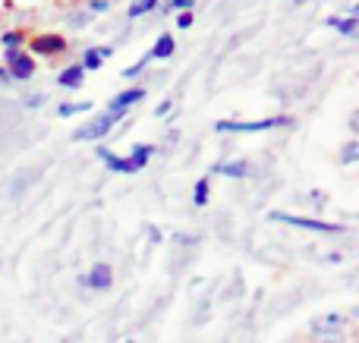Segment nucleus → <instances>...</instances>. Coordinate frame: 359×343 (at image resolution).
<instances>
[{"mask_svg": "<svg viewBox=\"0 0 359 343\" xmlns=\"http://www.w3.org/2000/svg\"><path fill=\"white\" fill-rule=\"evenodd\" d=\"M268 218H271L274 224H290V227H299V230L322 233V237H337V233H344L341 224H328V220H316V218H297V214H284V211H271Z\"/></svg>", "mask_w": 359, "mask_h": 343, "instance_id": "obj_1", "label": "nucleus"}, {"mask_svg": "<svg viewBox=\"0 0 359 343\" xmlns=\"http://www.w3.org/2000/svg\"><path fill=\"white\" fill-rule=\"evenodd\" d=\"M274 126H290V117L249 120V123H240V120H217L215 130L217 132H265V130H274Z\"/></svg>", "mask_w": 359, "mask_h": 343, "instance_id": "obj_2", "label": "nucleus"}, {"mask_svg": "<svg viewBox=\"0 0 359 343\" xmlns=\"http://www.w3.org/2000/svg\"><path fill=\"white\" fill-rule=\"evenodd\" d=\"M123 120V113H101L98 120H92L88 126H82V130H76L73 132V142H95V139H101V136H107V132L114 130V126Z\"/></svg>", "mask_w": 359, "mask_h": 343, "instance_id": "obj_3", "label": "nucleus"}, {"mask_svg": "<svg viewBox=\"0 0 359 343\" xmlns=\"http://www.w3.org/2000/svg\"><path fill=\"white\" fill-rule=\"evenodd\" d=\"M79 284H86V287H88V290H95V293H104V290H111V284H114V271H111V265H107V262L92 265V271H88V274L82 277Z\"/></svg>", "mask_w": 359, "mask_h": 343, "instance_id": "obj_4", "label": "nucleus"}, {"mask_svg": "<svg viewBox=\"0 0 359 343\" xmlns=\"http://www.w3.org/2000/svg\"><path fill=\"white\" fill-rule=\"evenodd\" d=\"M312 337L322 343L325 337H344V318L341 315H322V318L312 321Z\"/></svg>", "mask_w": 359, "mask_h": 343, "instance_id": "obj_5", "label": "nucleus"}, {"mask_svg": "<svg viewBox=\"0 0 359 343\" xmlns=\"http://www.w3.org/2000/svg\"><path fill=\"white\" fill-rule=\"evenodd\" d=\"M32 73H35V60H32V57H25L22 50H6V76H13V79H29Z\"/></svg>", "mask_w": 359, "mask_h": 343, "instance_id": "obj_6", "label": "nucleus"}, {"mask_svg": "<svg viewBox=\"0 0 359 343\" xmlns=\"http://www.w3.org/2000/svg\"><path fill=\"white\" fill-rule=\"evenodd\" d=\"M145 98V92L142 88H126V92H120V94H114L111 98V104H107V111L111 113H123L126 117V111H130L133 104H139V101Z\"/></svg>", "mask_w": 359, "mask_h": 343, "instance_id": "obj_7", "label": "nucleus"}, {"mask_svg": "<svg viewBox=\"0 0 359 343\" xmlns=\"http://www.w3.org/2000/svg\"><path fill=\"white\" fill-rule=\"evenodd\" d=\"M67 48V41H63L57 31H50V35H38V38H32V50L35 54H60V50Z\"/></svg>", "mask_w": 359, "mask_h": 343, "instance_id": "obj_8", "label": "nucleus"}, {"mask_svg": "<svg viewBox=\"0 0 359 343\" xmlns=\"http://www.w3.org/2000/svg\"><path fill=\"white\" fill-rule=\"evenodd\" d=\"M151 155H155V148H151V145H136V148H133V155L126 158V174H139V170L149 164Z\"/></svg>", "mask_w": 359, "mask_h": 343, "instance_id": "obj_9", "label": "nucleus"}, {"mask_svg": "<svg viewBox=\"0 0 359 343\" xmlns=\"http://www.w3.org/2000/svg\"><path fill=\"white\" fill-rule=\"evenodd\" d=\"M215 174L217 176H233V180H243V176H249V164L246 161H217L215 164Z\"/></svg>", "mask_w": 359, "mask_h": 343, "instance_id": "obj_10", "label": "nucleus"}, {"mask_svg": "<svg viewBox=\"0 0 359 343\" xmlns=\"http://www.w3.org/2000/svg\"><path fill=\"white\" fill-rule=\"evenodd\" d=\"M57 82H60L63 88H79L82 82H86V69H82L79 63H73V66H67L60 76H57Z\"/></svg>", "mask_w": 359, "mask_h": 343, "instance_id": "obj_11", "label": "nucleus"}, {"mask_svg": "<svg viewBox=\"0 0 359 343\" xmlns=\"http://www.w3.org/2000/svg\"><path fill=\"white\" fill-rule=\"evenodd\" d=\"M111 54H114L111 48H88L86 54H82V63H79V66L86 69V73H88V69H98L101 63H104V57H111Z\"/></svg>", "mask_w": 359, "mask_h": 343, "instance_id": "obj_12", "label": "nucleus"}, {"mask_svg": "<svg viewBox=\"0 0 359 343\" xmlns=\"http://www.w3.org/2000/svg\"><path fill=\"white\" fill-rule=\"evenodd\" d=\"M174 48H177L174 35H161L155 41V48H151V60H168V57L174 54Z\"/></svg>", "mask_w": 359, "mask_h": 343, "instance_id": "obj_13", "label": "nucleus"}, {"mask_svg": "<svg viewBox=\"0 0 359 343\" xmlns=\"http://www.w3.org/2000/svg\"><path fill=\"white\" fill-rule=\"evenodd\" d=\"M328 25L331 29H337L341 35L353 38L356 35V19H347V16H328Z\"/></svg>", "mask_w": 359, "mask_h": 343, "instance_id": "obj_14", "label": "nucleus"}, {"mask_svg": "<svg viewBox=\"0 0 359 343\" xmlns=\"http://www.w3.org/2000/svg\"><path fill=\"white\" fill-rule=\"evenodd\" d=\"M98 158L107 164V170H114V174H126V161H123V158H117V155H114V151L98 148Z\"/></svg>", "mask_w": 359, "mask_h": 343, "instance_id": "obj_15", "label": "nucleus"}, {"mask_svg": "<svg viewBox=\"0 0 359 343\" xmlns=\"http://www.w3.org/2000/svg\"><path fill=\"white\" fill-rule=\"evenodd\" d=\"M88 107H92V101H79V104H76V101H69V104L57 107V113H60V117H73V113H82V111H88Z\"/></svg>", "mask_w": 359, "mask_h": 343, "instance_id": "obj_16", "label": "nucleus"}, {"mask_svg": "<svg viewBox=\"0 0 359 343\" xmlns=\"http://www.w3.org/2000/svg\"><path fill=\"white\" fill-rule=\"evenodd\" d=\"M158 6V0H136V4L130 6V19H136V16H145V13H151Z\"/></svg>", "mask_w": 359, "mask_h": 343, "instance_id": "obj_17", "label": "nucleus"}, {"mask_svg": "<svg viewBox=\"0 0 359 343\" xmlns=\"http://www.w3.org/2000/svg\"><path fill=\"white\" fill-rule=\"evenodd\" d=\"M208 192H211V189H208V180H198V183H196V189H192V202H196V205L202 208L205 202H208Z\"/></svg>", "mask_w": 359, "mask_h": 343, "instance_id": "obj_18", "label": "nucleus"}, {"mask_svg": "<svg viewBox=\"0 0 359 343\" xmlns=\"http://www.w3.org/2000/svg\"><path fill=\"white\" fill-rule=\"evenodd\" d=\"M0 44H4L6 50H19V44H22V35H19V31H4V35H0Z\"/></svg>", "mask_w": 359, "mask_h": 343, "instance_id": "obj_19", "label": "nucleus"}, {"mask_svg": "<svg viewBox=\"0 0 359 343\" xmlns=\"http://www.w3.org/2000/svg\"><path fill=\"white\" fill-rule=\"evenodd\" d=\"M356 155H359V145L356 142H347V145H344V151H341V161L344 164H353Z\"/></svg>", "mask_w": 359, "mask_h": 343, "instance_id": "obj_20", "label": "nucleus"}, {"mask_svg": "<svg viewBox=\"0 0 359 343\" xmlns=\"http://www.w3.org/2000/svg\"><path fill=\"white\" fill-rule=\"evenodd\" d=\"M192 6H196V0H170L164 10H177V13H192Z\"/></svg>", "mask_w": 359, "mask_h": 343, "instance_id": "obj_21", "label": "nucleus"}, {"mask_svg": "<svg viewBox=\"0 0 359 343\" xmlns=\"http://www.w3.org/2000/svg\"><path fill=\"white\" fill-rule=\"evenodd\" d=\"M177 25H180V29H189V25H192V13H177Z\"/></svg>", "mask_w": 359, "mask_h": 343, "instance_id": "obj_22", "label": "nucleus"}, {"mask_svg": "<svg viewBox=\"0 0 359 343\" xmlns=\"http://www.w3.org/2000/svg\"><path fill=\"white\" fill-rule=\"evenodd\" d=\"M107 10H111L107 0H92V13H107Z\"/></svg>", "mask_w": 359, "mask_h": 343, "instance_id": "obj_23", "label": "nucleus"}, {"mask_svg": "<svg viewBox=\"0 0 359 343\" xmlns=\"http://www.w3.org/2000/svg\"><path fill=\"white\" fill-rule=\"evenodd\" d=\"M170 107H174V104H170V101H164L161 107H155V113H158V117H168V113H170Z\"/></svg>", "mask_w": 359, "mask_h": 343, "instance_id": "obj_24", "label": "nucleus"}, {"mask_svg": "<svg viewBox=\"0 0 359 343\" xmlns=\"http://www.w3.org/2000/svg\"><path fill=\"white\" fill-rule=\"evenodd\" d=\"M149 237L155 239V243H161V230H155V227H149Z\"/></svg>", "mask_w": 359, "mask_h": 343, "instance_id": "obj_25", "label": "nucleus"}, {"mask_svg": "<svg viewBox=\"0 0 359 343\" xmlns=\"http://www.w3.org/2000/svg\"><path fill=\"white\" fill-rule=\"evenodd\" d=\"M44 101V94H35V98H29V107H38Z\"/></svg>", "mask_w": 359, "mask_h": 343, "instance_id": "obj_26", "label": "nucleus"}, {"mask_svg": "<svg viewBox=\"0 0 359 343\" xmlns=\"http://www.w3.org/2000/svg\"><path fill=\"white\" fill-rule=\"evenodd\" d=\"M6 82H10V76H6V69L0 66V85H6Z\"/></svg>", "mask_w": 359, "mask_h": 343, "instance_id": "obj_27", "label": "nucleus"}, {"mask_svg": "<svg viewBox=\"0 0 359 343\" xmlns=\"http://www.w3.org/2000/svg\"><path fill=\"white\" fill-rule=\"evenodd\" d=\"M293 4H297V0H293Z\"/></svg>", "mask_w": 359, "mask_h": 343, "instance_id": "obj_28", "label": "nucleus"}]
</instances>
